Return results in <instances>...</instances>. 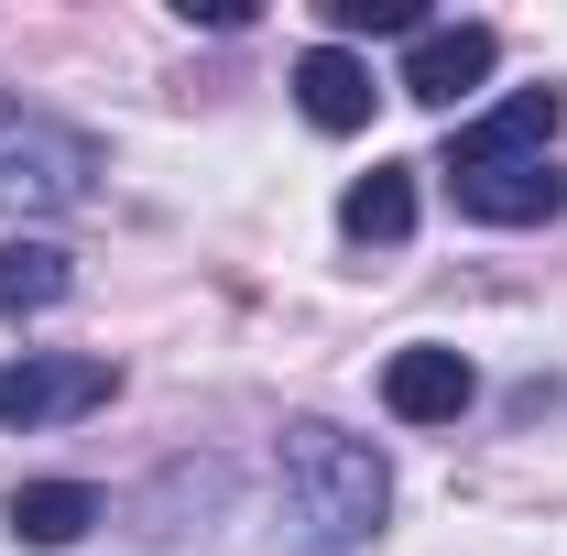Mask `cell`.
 Returning <instances> with one entry per match:
<instances>
[{
    "instance_id": "obj_1",
    "label": "cell",
    "mask_w": 567,
    "mask_h": 556,
    "mask_svg": "<svg viewBox=\"0 0 567 556\" xmlns=\"http://www.w3.org/2000/svg\"><path fill=\"white\" fill-rule=\"evenodd\" d=\"M274 491H284V524H295V546H306V556L371 546L382 513H393V470H382V447L350 436V425H328V415H295L274 436Z\"/></svg>"
},
{
    "instance_id": "obj_10",
    "label": "cell",
    "mask_w": 567,
    "mask_h": 556,
    "mask_svg": "<svg viewBox=\"0 0 567 556\" xmlns=\"http://www.w3.org/2000/svg\"><path fill=\"white\" fill-rule=\"evenodd\" d=\"M76 295V251L55 240H0V317H44Z\"/></svg>"
},
{
    "instance_id": "obj_9",
    "label": "cell",
    "mask_w": 567,
    "mask_h": 556,
    "mask_svg": "<svg viewBox=\"0 0 567 556\" xmlns=\"http://www.w3.org/2000/svg\"><path fill=\"white\" fill-rule=\"evenodd\" d=\"M339 229H350L360 251H393V240H415V164H371V175H350Z\"/></svg>"
},
{
    "instance_id": "obj_8",
    "label": "cell",
    "mask_w": 567,
    "mask_h": 556,
    "mask_svg": "<svg viewBox=\"0 0 567 556\" xmlns=\"http://www.w3.org/2000/svg\"><path fill=\"white\" fill-rule=\"evenodd\" d=\"M371 99H382V87H371V66H360L350 44H306V55H295V110H306L317 132H371Z\"/></svg>"
},
{
    "instance_id": "obj_11",
    "label": "cell",
    "mask_w": 567,
    "mask_h": 556,
    "mask_svg": "<svg viewBox=\"0 0 567 556\" xmlns=\"http://www.w3.org/2000/svg\"><path fill=\"white\" fill-rule=\"evenodd\" d=\"M99 513H110V502L87 481H22L11 491V535H22V546H76Z\"/></svg>"
},
{
    "instance_id": "obj_12",
    "label": "cell",
    "mask_w": 567,
    "mask_h": 556,
    "mask_svg": "<svg viewBox=\"0 0 567 556\" xmlns=\"http://www.w3.org/2000/svg\"><path fill=\"white\" fill-rule=\"evenodd\" d=\"M317 11H328V44H350V33H404V44H415L425 33L415 0H317Z\"/></svg>"
},
{
    "instance_id": "obj_5",
    "label": "cell",
    "mask_w": 567,
    "mask_h": 556,
    "mask_svg": "<svg viewBox=\"0 0 567 556\" xmlns=\"http://www.w3.org/2000/svg\"><path fill=\"white\" fill-rule=\"evenodd\" d=\"M458 218H492V229H546L567 218V164L557 153H524V164H481V175H447Z\"/></svg>"
},
{
    "instance_id": "obj_4",
    "label": "cell",
    "mask_w": 567,
    "mask_h": 556,
    "mask_svg": "<svg viewBox=\"0 0 567 556\" xmlns=\"http://www.w3.org/2000/svg\"><path fill=\"white\" fill-rule=\"evenodd\" d=\"M502 66V33L492 22H425L415 44H404V99L425 110H458V99H481Z\"/></svg>"
},
{
    "instance_id": "obj_6",
    "label": "cell",
    "mask_w": 567,
    "mask_h": 556,
    "mask_svg": "<svg viewBox=\"0 0 567 556\" xmlns=\"http://www.w3.org/2000/svg\"><path fill=\"white\" fill-rule=\"evenodd\" d=\"M567 121V87H513L502 110H481L470 132H447V164L436 175H481V164H524V153H546Z\"/></svg>"
},
{
    "instance_id": "obj_2",
    "label": "cell",
    "mask_w": 567,
    "mask_h": 556,
    "mask_svg": "<svg viewBox=\"0 0 567 556\" xmlns=\"http://www.w3.org/2000/svg\"><path fill=\"white\" fill-rule=\"evenodd\" d=\"M99 186V142L44 121V110H0V208L11 218H44V208H76Z\"/></svg>"
},
{
    "instance_id": "obj_7",
    "label": "cell",
    "mask_w": 567,
    "mask_h": 556,
    "mask_svg": "<svg viewBox=\"0 0 567 556\" xmlns=\"http://www.w3.org/2000/svg\"><path fill=\"white\" fill-rule=\"evenodd\" d=\"M470 393H481V371H470L458 349H436V339H415V349L382 360V404H393L404 425H458Z\"/></svg>"
},
{
    "instance_id": "obj_3",
    "label": "cell",
    "mask_w": 567,
    "mask_h": 556,
    "mask_svg": "<svg viewBox=\"0 0 567 556\" xmlns=\"http://www.w3.org/2000/svg\"><path fill=\"white\" fill-rule=\"evenodd\" d=\"M110 393H121V371L99 349H22L0 371V425L11 436H44V425H66V415H99Z\"/></svg>"
}]
</instances>
